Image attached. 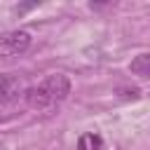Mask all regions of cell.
Segmentation results:
<instances>
[{
    "mask_svg": "<svg viewBox=\"0 0 150 150\" xmlns=\"http://www.w3.org/2000/svg\"><path fill=\"white\" fill-rule=\"evenodd\" d=\"M70 80L63 73H52L45 80H40L35 87L26 89V103L30 108H52L68 98L70 94Z\"/></svg>",
    "mask_w": 150,
    "mask_h": 150,
    "instance_id": "6da1fadb",
    "label": "cell"
},
{
    "mask_svg": "<svg viewBox=\"0 0 150 150\" xmlns=\"http://www.w3.org/2000/svg\"><path fill=\"white\" fill-rule=\"evenodd\" d=\"M28 47H30V33L28 30L0 33V56H16V54H23Z\"/></svg>",
    "mask_w": 150,
    "mask_h": 150,
    "instance_id": "7a4b0ae2",
    "label": "cell"
},
{
    "mask_svg": "<svg viewBox=\"0 0 150 150\" xmlns=\"http://www.w3.org/2000/svg\"><path fill=\"white\" fill-rule=\"evenodd\" d=\"M26 96V84L16 75H0V105L14 103L16 98Z\"/></svg>",
    "mask_w": 150,
    "mask_h": 150,
    "instance_id": "3957f363",
    "label": "cell"
},
{
    "mask_svg": "<svg viewBox=\"0 0 150 150\" xmlns=\"http://www.w3.org/2000/svg\"><path fill=\"white\" fill-rule=\"evenodd\" d=\"M103 148V138L96 131H87L77 138V150H101Z\"/></svg>",
    "mask_w": 150,
    "mask_h": 150,
    "instance_id": "5b68a950",
    "label": "cell"
},
{
    "mask_svg": "<svg viewBox=\"0 0 150 150\" xmlns=\"http://www.w3.org/2000/svg\"><path fill=\"white\" fill-rule=\"evenodd\" d=\"M129 70H131V75L150 77V52H143V54L134 56L131 63H129Z\"/></svg>",
    "mask_w": 150,
    "mask_h": 150,
    "instance_id": "277c9868",
    "label": "cell"
}]
</instances>
